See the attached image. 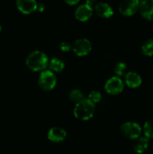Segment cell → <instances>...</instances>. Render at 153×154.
I'll return each mask as SVG.
<instances>
[{
	"label": "cell",
	"instance_id": "cell-1",
	"mask_svg": "<svg viewBox=\"0 0 153 154\" xmlns=\"http://www.w3.org/2000/svg\"><path fill=\"white\" fill-rule=\"evenodd\" d=\"M49 64L48 57L40 51H32L26 59V65L33 72H43Z\"/></svg>",
	"mask_w": 153,
	"mask_h": 154
},
{
	"label": "cell",
	"instance_id": "cell-2",
	"mask_svg": "<svg viewBox=\"0 0 153 154\" xmlns=\"http://www.w3.org/2000/svg\"><path fill=\"white\" fill-rule=\"evenodd\" d=\"M95 111V105L88 99H83L77 102L74 108V115L82 121H87L92 118Z\"/></svg>",
	"mask_w": 153,
	"mask_h": 154
},
{
	"label": "cell",
	"instance_id": "cell-3",
	"mask_svg": "<svg viewBox=\"0 0 153 154\" xmlns=\"http://www.w3.org/2000/svg\"><path fill=\"white\" fill-rule=\"evenodd\" d=\"M38 85L44 91H50L56 85V77L50 70H44L40 72L38 78Z\"/></svg>",
	"mask_w": 153,
	"mask_h": 154
},
{
	"label": "cell",
	"instance_id": "cell-4",
	"mask_svg": "<svg viewBox=\"0 0 153 154\" xmlns=\"http://www.w3.org/2000/svg\"><path fill=\"white\" fill-rule=\"evenodd\" d=\"M122 134L129 139L136 140L141 136L142 128L135 122H125L120 128Z\"/></svg>",
	"mask_w": 153,
	"mask_h": 154
},
{
	"label": "cell",
	"instance_id": "cell-5",
	"mask_svg": "<svg viewBox=\"0 0 153 154\" xmlns=\"http://www.w3.org/2000/svg\"><path fill=\"white\" fill-rule=\"evenodd\" d=\"M104 90L110 95H118L124 90V83L119 77H112L105 83Z\"/></svg>",
	"mask_w": 153,
	"mask_h": 154
},
{
	"label": "cell",
	"instance_id": "cell-6",
	"mask_svg": "<svg viewBox=\"0 0 153 154\" xmlns=\"http://www.w3.org/2000/svg\"><path fill=\"white\" fill-rule=\"evenodd\" d=\"M92 44L86 38H79L72 45V51L78 57H85L92 51Z\"/></svg>",
	"mask_w": 153,
	"mask_h": 154
},
{
	"label": "cell",
	"instance_id": "cell-7",
	"mask_svg": "<svg viewBox=\"0 0 153 154\" xmlns=\"http://www.w3.org/2000/svg\"><path fill=\"white\" fill-rule=\"evenodd\" d=\"M139 5V0H122L120 2L118 10L123 16L130 17L137 11Z\"/></svg>",
	"mask_w": 153,
	"mask_h": 154
},
{
	"label": "cell",
	"instance_id": "cell-8",
	"mask_svg": "<svg viewBox=\"0 0 153 154\" xmlns=\"http://www.w3.org/2000/svg\"><path fill=\"white\" fill-rule=\"evenodd\" d=\"M93 14V8L92 5L86 4H82L78 6L74 11V17L76 20L81 22H85L91 18Z\"/></svg>",
	"mask_w": 153,
	"mask_h": 154
},
{
	"label": "cell",
	"instance_id": "cell-9",
	"mask_svg": "<svg viewBox=\"0 0 153 154\" xmlns=\"http://www.w3.org/2000/svg\"><path fill=\"white\" fill-rule=\"evenodd\" d=\"M17 8L24 14H29L37 9L36 0H16Z\"/></svg>",
	"mask_w": 153,
	"mask_h": 154
},
{
	"label": "cell",
	"instance_id": "cell-10",
	"mask_svg": "<svg viewBox=\"0 0 153 154\" xmlns=\"http://www.w3.org/2000/svg\"><path fill=\"white\" fill-rule=\"evenodd\" d=\"M48 139L52 142L59 143L64 141L67 137V132L61 127H52L47 134Z\"/></svg>",
	"mask_w": 153,
	"mask_h": 154
},
{
	"label": "cell",
	"instance_id": "cell-11",
	"mask_svg": "<svg viewBox=\"0 0 153 154\" xmlns=\"http://www.w3.org/2000/svg\"><path fill=\"white\" fill-rule=\"evenodd\" d=\"M140 13L142 17L151 20L153 17V2L151 0H142L140 2Z\"/></svg>",
	"mask_w": 153,
	"mask_h": 154
},
{
	"label": "cell",
	"instance_id": "cell-12",
	"mask_svg": "<svg viewBox=\"0 0 153 154\" xmlns=\"http://www.w3.org/2000/svg\"><path fill=\"white\" fill-rule=\"evenodd\" d=\"M124 83L130 88H137L142 84V78L135 72H128L124 75Z\"/></svg>",
	"mask_w": 153,
	"mask_h": 154
},
{
	"label": "cell",
	"instance_id": "cell-13",
	"mask_svg": "<svg viewBox=\"0 0 153 154\" xmlns=\"http://www.w3.org/2000/svg\"><path fill=\"white\" fill-rule=\"evenodd\" d=\"M94 11L99 17L103 18H109L113 14V10L109 4L100 2L94 6Z\"/></svg>",
	"mask_w": 153,
	"mask_h": 154
},
{
	"label": "cell",
	"instance_id": "cell-14",
	"mask_svg": "<svg viewBox=\"0 0 153 154\" xmlns=\"http://www.w3.org/2000/svg\"><path fill=\"white\" fill-rule=\"evenodd\" d=\"M148 147V138L145 136H140L135 140L134 143V150L138 154L145 153Z\"/></svg>",
	"mask_w": 153,
	"mask_h": 154
},
{
	"label": "cell",
	"instance_id": "cell-15",
	"mask_svg": "<svg viewBox=\"0 0 153 154\" xmlns=\"http://www.w3.org/2000/svg\"><path fill=\"white\" fill-rule=\"evenodd\" d=\"M48 66L50 68V70L52 72H61L64 69V62L58 58H52L49 60V64Z\"/></svg>",
	"mask_w": 153,
	"mask_h": 154
},
{
	"label": "cell",
	"instance_id": "cell-16",
	"mask_svg": "<svg viewBox=\"0 0 153 154\" xmlns=\"http://www.w3.org/2000/svg\"><path fill=\"white\" fill-rule=\"evenodd\" d=\"M142 53L146 57H152L153 56V38L147 39L142 44Z\"/></svg>",
	"mask_w": 153,
	"mask_h": 154
},
{
	"label": "cell",
	"instance_id": "cell-17",
	"mask_svg": "<svg viewBox=\"0 0 153 154\" xmlns=\"http://www.w3.org/2000/svg\"><path fill=\"white\" fill-rule=\"evenodd\" d=\"M144 136L149 138H153V118L149 119L144 123L142 128Z\"/></svg>",
	"mask_w": 153,
	"mask_h": 154
},
{
	"label": "cell",
	"instance_id": "cell-18",
	"mask_svg": "<svg viewBox=\"0 0 153 154\" xmlns=\"http://www.w3.org/2000/svg\"><path fill=\"white\" fill-rule=\"evenodd\" d=\"M128 71V67L126 63H123V62H119V63H117L116 65L115 68H114V72L116 75L117 77H122L124 76L127 73Z\"/></svg>",
	"mask_w": 153,
	"mask_h": 154
},
{
	"label": "cell",
	"instance_id": "cell-19",
	"mask_svg": "<svg viewBox=\"0 0 153 154\" xmlns=\"http://www.w3.org/2000/svg\"><path fill=\"white\" fill-rule=\"evenodd\" d=\"M68 97L70 99V100H71L72 102H75V103H77V102H80L82 99H83V93L80 90L74 89V90H72L69 93Z\"/></svg>",
	"mask_w": 153,
	"mask_h": 154
},
{
	"label": "cell",
	"instance_id": "cell-20",
	"mask_svg": "<svg viewBox=\"0 0 153 154\" xmlns=\"http://www.w3.org/2000/svg\"><path fill=\"white\" fill-rule=\"evenodd\" d=\"M88 99L95 105L96 103H98L101 100V94L100 92L97 91V90H93V91L90 92V93L88 94Z\"/></svg>",
	"mask_w": 153,
	"mask_h": 154
},
{
	"label": "cell",
	"instance_id": "cell-21",
	"mask_svg": "<svg viewBox=\"0 0 153 154\" xmlns=\"http://www.w3.org/2000/svg\"><path fill=\"white\" fill-rule=\"evenodd\" d=\"M72 48V45L70 44H69L68 42H62L59 45V48L63 52H68Z\"/></svg>",
	"mask_w": 153,
	"mask_h": 154
},
{
	"label": "cell",
	"instance_id": "cell-22",
	"mask_svg": "<svg viewBox=\"0 0 153 154\" xmlns=\"http://www.w3.org/2000/svg\"><path fill=\"white\" fill-rule=\"evenodd\" d=\"M45 5L44 3L40 2V3H38L37 5V9L36 10L38 11L39 12H43L45 10Z\"/></svg>",
	"mask_w": 153,
	"mask_h": 154
},
{
	"label": "cell",
	"instance_id": "cell-23",
	"mask_svg": "<svg viewBox=\"0 0 153 154\" xmlns=\"http://www.w3.org/2000/svg\"><path fill=\"white\" fill-rule=\"evenodd\" d=\"M64 1L70 5H74L77 4L80 0H64Z\"/></svg>",
	"mask_w": 153,
	"mask_h": 154
},
{
	"label": "cell",
	"instance_id": "cell-24",
	"mask_svg": "<svg viewBox=\"0 0 153 154\" xmlns=\"http://www.w3.org/2000/svg\"><path fill=\"white\" fill-rule=\"evenodd\" d=\"M96 2V0H86V3L88 5H93L94 2Z\"/></svg>",
	"mask_w": 153,
	"mask_h": 154
},
{
	"label": "cell",
	"instance_id": "cell-25",
	"mask_svg": "<svg viewBox=\"0 0 153 154\" xmlns=\"http://www.w3.org/2000/svg\"><path fill=\"white\" fill-rule=\"evenodd\" d=\"M1 32H2V26H0V33H1Z\"/></svg>",
	"mask_w": 153,
	"mask_h": 154
},
{
	"label": "cell",
	"instance_id": "cell-26",
	"mask_svg": "<svg viewBox=\"0 0 153 154\" xmlns=\"http://www.w3.org/2000/svg\"><path fill=\"white\" fill-rule=\"evenodd\" d=\"M151 1H152V2H153V0H151Z\"/></svg>",
	"mask_w": 153,
	"mask_h": 154
},
{
	"label": "cell",
	"instance_id": "cell-27",
	"mask_svg": "<svg viewBox=\"0 0 153 154\" xmlns=\"http://www.w3.org/2000/svg\"><path fill=\"white\" fill-rule=\"evenodd\" d=\"M152 20H153V17H152Z\"/></svg>",
	"mask_w": 153,
	"mask_h": 154
}]
</instances>
